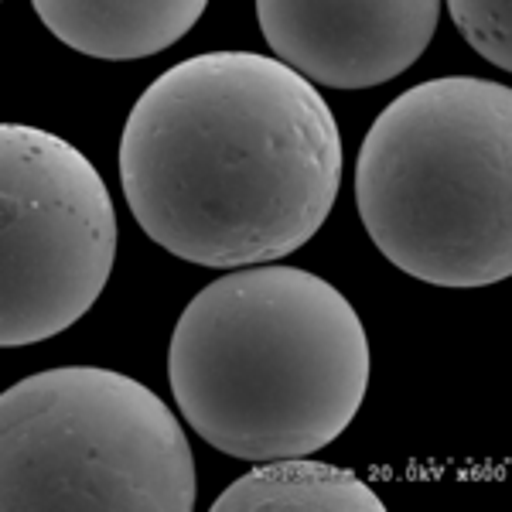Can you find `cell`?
Here are the masks:
<instances>
[{"mask_svg": "<svg viewBox=\"0 0 512 512\" xmlns=\"http://www.w3.org/2000/svg\"><path fill=\"white\" fill-rule=\"evenodd\" d=\"M117 161L147 239L209 270L301 250L342 188L332 106L256 52H202L161 72L130 110Z\"/></svg>", "mask_w": 512, "mask_h": 512, "instance_id": "cell-1", "label": "cell"}, {"mask_svg": "<svg viewBox=\"0 0 512 512\" xmlns=\"http://www.w3.org/2000/svg\"><path fill=\"white\" fill-rule=\"evenodd\" d=\"M369 335L352 301L301 267H239L205 284L168 345L181 417L239 461L315 454L369 393Z\"/></svg>", "mask_w": 512, "mask_h": 512, "instance_id": "cell-2", "label": "cell"}, {"mask_svg": "<svg viewBox=\"0 0 512 512\" xmlns=\"http://www.w3.org/2000/svg\"><path fill=\"white\" fill-rule=\"evenodd\" d=\"M355 205L376 250L434 287L512 277V89L427 79L383 106L355 158Z\"/></svg>", "mask_w": 512, "mask_h": 512, "instance_id": "cell-3", "label": "cell"}, {"mask_svg": "<svg viewBox=\"0 0 512 512\" xmlns=\"http://www.w3.org/2000/svg\"><path fill=\"white\" fill-rule=\"evenodd\" d=\"M4 512H192L195 458L154 390L59 366L0 393Z\"/></svg>", "mask_w": 512, "mask_h": 512, "instance_id": "cell-4", "label": "cell"}, {"mask_svg": "<svg viewBox=\"0 0 512 512\" xmlns=\"http://www.w3.org/2000/svg\"><path fill=\"white\" fill-rule=\"evenodd\" d=\"M117 209L69 140L0 123V345L48 342L86 318L117 260Z\"/></svg>", "mask_w": 512, "mask_h": 512, "instance_id": "cell-5", "label": "cell"}, {"mask_svg": "<svg viewBox=\"0 0 512 512\" xmlns=\"http://www.w3.org/2000/svg\"><path fill=\"white\" fill-rule=\"evenodd\" d=\"M437 0H256V21L274 59L311 86L373 89L427 52Z\"/></svg>", "mask_w": 512, "mask_h": 512, "instance_id": "cell-6", "label": "cell"}, {"mask_svg": "<svg viewBox=\"0 0 512 512\" xmlns=\"http://www.w3.org/2000/svg\"><path fill=\"white\" fill-rule=\"evenodd\" d=\"M41 24L89 59L134 62L178 45L205 0H35Z\"/></svg>", "mask_w": 512, "mask_h": 512, "instance_id": "cell-7", "label": "cell"}, {"mask_svg": "<svg viewBox=\"0 0 512 512\" xmlns=\"http://www.w3.org/2000/svg\"><path fill=\"white\" fill-rule=\"evenodd\" d=\"M386 502L349 468L325 461H260L212 502V512H383Z\"/></svg>", "mask_w": 512, "mask_h": 512, "instance_id": "cell-8", "label": "cell"}, {"mask_svg": "<svg viewBox=\"0 0 512 512\" xmlns=\"http://www.w3.org/2000/svg\"><path fill=\"white\" fill-rule=\"evenodd\" d=\"M448 14L461 38L485 62L512 69V4L509 0H448Z\"/></svg>", "mask_w": 512, "mask_h": 512, "instance_id": "cell-9", "label": "cell"}]
</instances>
